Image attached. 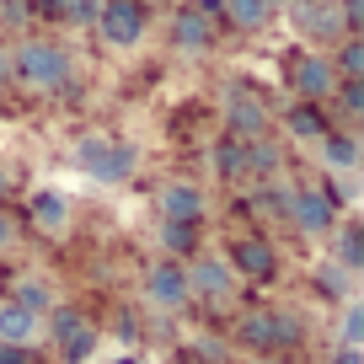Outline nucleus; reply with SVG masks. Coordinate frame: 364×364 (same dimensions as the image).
<instances>
[{
  "label": "nucleus",
  "instance_id": "1",
  "mask_svg": "<svg viewBox=\"0 0 364 364\" xmlns=\"http://www.w3.org/2000/svg\"><path fill=\"white\" fill-rule=\"evenodd\" d=\"M236 343L252 348L257 359H268V353H289V348L306 343V321H300V311H289V306L241 311V316H236Z\"/></svg>",
  "mask_w": 364,
  "mask_h": 364
},
{
  "label": "nucleus",
  "instance_id": "2",
  "mask_svg": "<svg viewBox=\"0 0 364 364\" xmlns=\"http://www.w3.org/2000/svg\"><path fill=\"white\" fill-rule=\"evenodd\" d=\"M11 70H16V80L33 86V91H65L70 86V48L48 43V38H33V43L16 48Z\"/></svg>",
  "mask_w": 364,
  "mask_h": 364
},
{
  "label": "nucleus",
  "instance_id": "3",
  "mask_svg": "<svg viewBox=\"0 0 364 364\" xmlns=\"http://www.w3.org/2000/svg\"><path fill=\"white\" fill-rule=\"evenodd\" d=\"M75 161H80V171L97 177V182H129L134 166H139V150L129 145V139H113V134H86L80 150H75Z\"/></svg>",
  "mask_w": 364,
  "mask_h": 364
},
{
  "label": "nucleus",
  "instance_id": "4",
  "mask_svg": "<svg viewBox=\"0 0 364 364\" xmlns=\"http://www.w3.org/2000/svg\"><path fill=\"white\" fill-rule=\"evenodd\" d=\"M48 332H54V348H59L65 364H86L91 353H97V343H102L97 321H91L80 306H54L48 311Z\"/></svg>",
  "mask_w": 364,
  "mask_h": 364
},
{
  "label": "nucleus",
  "instance_id": "5",
  "mask_svg": "<svg viewBox=\"0 0 364 364\" xmlns=\"http://www.w3.org/2000/svg\"><path fill=\"white\" fill-rule=\"evenodd\" d=\"M188 295L198 300V306H230L236 300V273H230L225 257H215V252H193V268H188Z\"/></svg>",
  "mask_w": 364,
  "mask_h": 364
},
{
  "label": "nucleus",
  "instance_id": "6",
  "mask_svg": "<svg viewBox=\"0 0 364 364\" xmlns=\"http://www.w3.org/2000/svg\"><path fill=\"white\" fill-rule=\"evenodd\" d=\"M188 262H177V257H161V262H150L145 268V306L150 311H182L188 306Z\"/></svg>",
  "mask_w": 364,
  "mask_h": 364
},
{
  "label": "nucleus",
  "instance_id": "7",
  "mask_svg": "<svg viewBox=\"0 0 364 364\" xmlns=\"http://www.w3.org/2000/svg\"><path fill=\"white\" fill-rule=\"evenodd\" d=\"M273 124V107L262 102L252 86H225V134L230 139H257L268 134Z\"/></svg>",
  "mask_w": 364,
  "mask_h": 364
},
{
  "label": "nucleus",
  "instance_id": "8",
  "mask_svg": "<svg viewBox=\"0 0 364 364\" xmlns=\"http://www.w3.org/2000/svg\"><path fill=\"white\" fill-rule=\"evenodd\" d=\"M225 262H230L236 279H252V284H273V279H279V247L262 241V236H236Z\"/></svg>",
  "mask_w": 364,
  "mask_h": 364
},
{
  "label": "nucleus",
  "instance_id": "9",
  "mask_svg": "<svg viewBox=\"0 0 364 364\" xmlns=\"http://www.w3.org/2000/svg\"><path fill=\"white\" fill-rule=\"evenodd\" d=\"M97 33H102L113 48H134L139 38H145V0H102Z\"/></svg>",
  "mask_w": 364,
  "mask_h": 364
},
{
  "label": "nucleus",
  "instance_id": "10",
  "mask_svg": "<svg viewBox=\"0 0 364 364\" xmlns=\"http://www.w3.org/2000/svg\"><path fill=\"white\" fill-rule=\"evenodd\" d=\"M289 225L300 230V236H332V225H338V204L327 198V188H295V204H289Z\"/></svg>",
  "mask_w": 364,
  "mask_h": 364
},
{
  "label": "nucleus",
  "instance_id": "11",
  "mask_svg": "<svg viewBox=\"0 0 364 364\" xmlns=\"http://www.w3.org/2000/svg\"><path fill=\"white\" fill-rule=\"evenodd\" d=\"M289 86L300 91V102H327L332 91H338V70H332L327 54H300L289 65Z\"/></svg>",
  "mask_w": 364,
  "mask_h": 364
},
{
  "label": "nucleus",
  "instance_id": "12",
  "mask_svg": "<svg viewBox=\"0 0 364 364\" xmlns=\"http://www.w3.org/2000/svg\"><path fill=\"white\" fill-rule=\"evenodd\" d=\"M220 38V27L209 22L198 6H182L177 16H171V48H182V54H209Z\"/></svg>",
  "mask_w": 364,
  "mask_h": 364
},
{
  "label": "nucleus",
  "instance_id": "13",
  "mask_svg": "<svg viewBox=\"0 0 364 364\" xmlns=\"http://www.w3.org/2000/svg\"><path fill=\"white\" fill-rule=\"evenodd\" d=\"M161 220L204 225V193H198V182H166L161 188Z\"/></svg>",
  "mask_w": 364,
  "mask_h": 364
},
{
  "label": "nucleus",
  "instance_id": "14",
  "mask_svg": "<svg viewBox=\"0 0 364 364\" xmlns=\"http://www.w3.org/2000/svg\"><path fill=\"white\" fill-rule=\"evenodd\" d=\"M295 27L306 38H343V16H338V6L332 0H295Z\"/></svg>",
  "mask_w": 364,
  "mask_h": 364
},
{
  "label": "nucleus",
  "instance_id": "15",
  "mask_svg": "<svg viewBox=\"0 0 364 364\" xmlns=\"http://www.w3.org/2000/svg\"><path fill=\"white\" fill-rule=\"evenodd\" d=\"M38 332H43V316H33V311L16 306V300H0V343H22V348H33Z\"/></svg>",
  "mask_w": 364,
  "mask_h": 364
},
{
  "label": "nucleus",
  "instance_id": "16",
  "mask_svg": "<svg viewBox=\"0 0 364 364\" xmlns=\"http://www.w3.org/2000/svg\"><path fill=\"white\" fill-rule=\"evenodd\" d=\"M247 171H252V182L284 177V145H279L273 134H257V139H247Z\"/></svg>",
  "mask_w": 364,
  "mask_h": 364
},
{
  "label": "nucleus",
  "instance_id": "17",
  "mask_svg": "<svg viewBox=\"0 0 364 364\" xmlns=\"http://www.w3.org/2000/svg\"><path fill=\"white\" fill-rule=\"evenodd\" d=\"M27 220H33L38 230H48V236H59L70 220V198L54 193V188H43V193H33V204H27Z\"/></svg>",
  "mask_w": 364,
  "mask_h": 364
},
{
  "label": "nucleus",
  "instance_id": "18",
  "mask_svg": "<svg viewBox=\"0 0 364 364\" xmlns=\"http://www.w3.org/2000/svg\"><path fill=\"white\" fill-rule=\"evenodd\" d=\"M316 145H321V161H327L332 171H353V166H359V134H343V129H327V134H321Z\"/></svg>",
  "mask_w": 364,
  "mask_h": 364
},
{
  "label": "nucleus",
  "instance_id": "19",
  "mask_svg": "<svg viewBox=\"0 0 364 364\" xmlns=\"http://www.w3.org/2000/svg\"><path fill=\"white\" fill-rule=\"evenodd\" d=\"M215 177L220 182H252V171H247V139H220L215 145Z\"/></svg>",
  "mask_w": 364,
  "mask_h": 364
},
{
  "label": "nucleus",
  "instance_id": "20",
  "mask_svg": "<svg viewBox=\"0 0 364 364\" xmlns=\"http://www.w3.org/2000/svg\"><path fill=\"white\" fill-rule=\"evenodd\" d=\"M220 6H225V27H236V33H262L273 22L268 0H220Z\"/></svg>",
  "mask_w": 364,
  "mask_h": 364
},
{
  "label": "nucleus",
  "instance_id": "21",
  "mask_svg": "<svg viewBox=\"0 0 364 364\" xmlns=\"http://www.w3.org/2000/svg\"><path fill=\"white\" fill-rule=\"evenodd\" d=\"M284 129L295 139H306V145H316V139L327 134V113H321V102H295L284 113Z\"/></svg>",
  "mask_w": 364,
  "mask_h": 364
},
{
  "label": "nucleus",
  "instance_id": "22",
  "mask_svg": "<svg viewBox=\"0 0 364 364\" xmlns=\"http://www.w3.org/2000/svg\"><path fill=\"white\" fill-rule=\"evenodd\" d=\"M11 300H16V306H27L33 316H48V311L59 306V300H54V284H48V279H38V273L16 279V284H11Z\"/></svg>",
  "mask_w": 364,
  "mask_h": 364
},
{
  "label": "nucleus",
  "instance_id": "23",
  "mask_svg": "<svg viewBox=\"0 0 364 364\" xmlns=\"http://www.w3.org/2000/svg\"><path fill=\"white\" fill-rule=\"evenodd\" d=\"M332 262H338V268H348V273H359V268H364V225H359V220H343V225H338V247H332Z\"/></svg>",
  "mask_w": 364,
  "mask_h": 364
},
{
  "label": "nucleus",
  "instance_id": "24",
  "mask_svg": "<svg viewBox=\"0 0 364 364\" xmlns=\"http://www.w3.org/2000/svg\"><path fill=\"white\" fill-rule=\"evenodd\" d=\"M161 247H166V257L188 262L198 252V225H182V220H161Z\"/></svg>",
  "mask_w": 364,
  "mask_h": 364
},
{
  "label": "nucleus",
  "instance_id": "25",
  "mask_svg": "<svg viewBox=\"0 0 364 364\" xmlns=\"http://www.w3.org/2000/svg\"><path fill=\"white\" fill-rule=\"evenodd\" d=\"M289 204H295V188H289L284 177H268V182L257 188V209H262L268 220H289Z\"/></svg>",
  "mask_w": 364,
  "mask_h": 364
},
{
  "label": "nucleus",
  "instance_id": "26",
  "mask_svg": "<svg viewBox=\"0 0 364 364\" xmlns=\"http://www.w3.org/2000/svg\"><path fill=\"white\" fill-rule=\"evenodd\" d=\"M332 70H338V80H364V43L359 38H343V48H338V59H332Z\"/></svg>",
  "mask_w": 364,
  "mask_h": 364
},
{
  "label": "nucleus",
  "instance_id": "27",
  "mask_svg": "<svg viewBox=\"0 0 364 364\" xmlns=\"http://www.w3.org/2000/svg\"><path fill=\"white\" fill-rule=\"evenodd\" d=\"M338 343H348V348H359V343H364V306H359V300H343V332H338Z\"/></svg>",
  "mask_w": 364,
  "mask_h": 364
},
{
  "label": "nucleus",
  "instance_id": "28",
  "mask_svg": "<svg viewBox=\"0 0 364 364\" xmlns=\"http://www.w3.org/2000/svg\"><path fill=\"white\" fill-rule=\"evenodd\" d=\"M316 289L321 295H348V268H338V262L316 268Z\"/></svg>",
  "mask_w": 364,
  "mask_h": 364
},
{
  "label": "nucleus",
  "instance_id": "29",
  "mask_svg": "<svg viewBox=\"0 0 364 364\" xmlns=\"http://www.w3.org/2000/svg\"><path fill=\"white\" fill-rule=\"evenodd\" d=\"M97 11H102V0H70V6H65V22L70 27H97Z\"/></svg>",
  "mask_w": 364,
  "mask_h": 364
},
{
  "label": "nucleus",
  "instance_id": "30",
  "mask_svg": "<svg viewBox=\"0 0 364 364\" xmlns=\"http://www.w3.org/2000/svg\"><path fill=\"white\" fill-rule=\"evenodd\" d=\"M338 102L348 118H359L364 113V80H338Z\"/></svg>",
  "mask_w": 364,
  "mask_h": 364
},
{
  "label": "nucleus",
  "instance_id": "31",
  "mask_svg": "<svg viewBox=\"0 0 364 364\" xmlns=\"http://www.w3.org/2000/svg\"><path fill=\"white\" fill-rule=\"evenodd\" d=\"M0 364H38V353L22 343H0Z\"/></svg>",
  "mask_w": 364,
  "mask_h": 364
},
{
  "label": "nucleus",
  "instance_id": "32",
  "mask_svg": "<svg viewBox=\"0 0 364 364\" xmlns=\"http://www.w3.org/2000/svg\"><path fill=\"white\" fill-rule=\"evenodd\" d=\"M338 16H343V33H353L364 16V0H338Z\"/></svg>",
  "mask_w": 364,
  "mask_h": 364
},
{
  "label": "nucleus",
  "instance_id": "33",
  "mask_svg": "<svg viewBox=\"0 0 364 364\" xmlns=\"http://www.w3.org/2000/svg\"><path fill=\"white\" fill-rule=\"evenodd\" d=\"M193 348H198V359H209V364H220V359H225V343H220V338H198Z\"/></svg>",
  "mask_w": 364,
  "mask_h": 364
},
{
  "label": "nucleus",
  "instance_id": "34",
  "mask_svg": "<svg viewBox=\"0 0 364 364\" xmlns=\"http://www.w3.org/2000/svg\"><path fill=\"white\" fill-rule=\"evenodd\" d=\"M11 247H16V220L0 209V252H11Z\"/></svg>",
  "mask_w": 364,
  "mask_h": 364
},
{
  "label": "nucleus",
  "instance_id": "35",
  "mask_svg": "<svg viewBox=\"0 0 364 364\" xmlns=\"http://www.w3.org/2000/svg\"><path fill=\"white\" fill-rule=\"evenodd\" d=\"M27 6H38L43 16H54V22H65V6L70 0H27Z\"/></svg>",
  "mask_w": 364,
  "mask_h": 364
},
{
  "label": "nucleus",
  "instance_id": "36",
  "mask_svg": "<svg viewBox=\"0 0 364 364\" xmlns=\"http://www.w3.org/2000/svg\"><path fill=\"white\" fill-rule=\"evenodd\" d=\"M332 364H364V348H348V343H338V348H332Z\"/></svg>",
  "mask_w": 364,
  "mask_h": 364
},
{
  "label": "nucleus",
  "instance_id": "37",
  "mask_svg": "<svg viewBox=\"0 0 364 364\" xmlns=\"http://www.w3.org/2000/svg\"><path fill=\"white\" fill-rule=\"evenodd\" d=\"M257 364H295L289 353H268V359H257Z\"/></svg>",
  "mask_w": 364,
  "mask_h": 364
},
{
  "label": "nucleus",
  "instance_id": "38",
  "mask_svg": "<svg viewBox=\"0 0 364 364\" xmlns=\"http://www.w3.org/2000/svg\"><path fill=\"white\" fill-rule=\"evenodd\" d=\"M279 6H289V0H268V11H279Z\"/></svg>",
  "mask_w": 364,
  "mask_h": 364
},
{
  "label": "nucleus",
  "instance_id": "39",
  "mask_svg": "<svg viewBox=\"0 0 364 364\" xmlns=\"http://www.w3.org/2000/svg\"><path fill=\"white\" fill-rule=\"evenodd\" d=\"M0 198H6V171H0Z\"/></svg>",
  "mask_w": 364,
  "mask_h": 364
},
{
  "label": "nucleus",
  "instance_id": "40",
  "mask_svg": "<svg viewBox=\"0 0 364 364\" xmlns=\"http://www.w3.org/2000/svg\"><path fill=\"white\" fill-rule=\"evenodd\" d=\"M156 6H161V0H156Z\"/></svg>",
  "mask_w": 364,
  "mask_h": 364
}]
</instances>
